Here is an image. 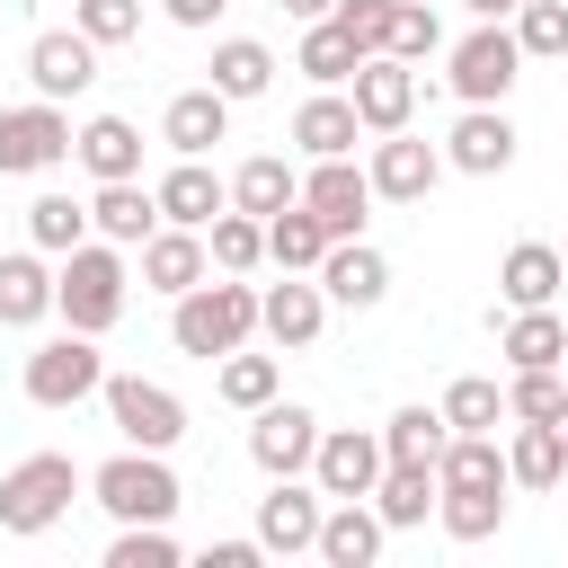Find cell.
<instances>
[{
    "instance_id": "obj_1",
    "label": "cell",
    "mask_w": 568,
    "mask_h": 568,
    "mask_svg": "<svg viewBox=\"0 0 568 568\" xmlns=\"http://www.w3.org/2000/svg\"><path fill=\"white\" fill-rule=\"evenodd\" d=\"M248 337H257V284H240V275H204L169 302V346L195 355V364H213Z\"/></svg>"
},
{
    "instance_id": "obj_2",
    "label": "cell",
    "mask_w": 568,
    "mask_h": 568,
    "mask_svg": "<svg viewBox=\"0 0 568 568\" xmlns=\"http://www.w3.org/2000/svg\"><path fill=\"white\" fill-rule=\"evenodd\" d=\"M124 293H133V266H124L115 240H80V248L53 257V311H62V328L106 337L124 320Z\"/></svg>"
},
{
    "instance_id": "obj_3",
    "label": "cell",
    "mask_w": 568,
    "mask_h": 568,
    "mask_svg": "<svg viewBox=\"0 0 568 568\" xmlns=\"http://www.w3.org/2000/svg\"><path fill=\"white\" fill-rule=\"evenodd\" d=\"M89 497H98L115 524H169V515L186 506L169 453H142V444H124L115 462H98V470H89Z\"/></svg>"
},
{
    "instance_id": "obj_4",
    "label": "cell",
    "mask_w": 568,
    "mask_h": 568,
    "mask_svg": "<svg viewBox=\"0 0 568 568\" xmlns=\"http://www.w3.org/2000/svg\"><path fill=\"white\" fill-rule=\"evenodd\" d=\"M71 497H80V462L71 453H27L18 470H0V532L36 541L71 515Z\"/></svg>"
},
{
    "instance_id": "obj_5",
    "label": "cell",
    "mask_w": 568,
    "mask_h": 568,
    "mask_svg": "<svg viewBox=\"0 0 568 568\" xmlns=\"http://www.w3.org/2000/svg\"><path fill=\"white\" fill-rule=\"evenodd\" d=\"M444 80H453L462 106H506V89L524 80V44H515V27H506V18H479V27L444 53Z\"/></svg>"
},
{
    "instance_id": "obj_6",
    "label": "cell",
    "mask_w": 568,
    "mask_h": 568,
    "mask_svg": "<svg viewBox=\"0 0 568 568\" xmlns=\"http://www.w3.org/2000/svg\"><path fill=\"white\" fill-rule=\"evenodd\" d=\"M27 399L36 408H80V399H98V382H106V355H98V337L89 328H62V337H44L36 355H27Z\"/></svg>"
},
{
    "instance_id": "obj_7",
    "label": "cell",
    "mask_w": 568,
    "mask_h": 568,
    "mask_svg": "<svg viewBox=\"0 0 568 568\" xmlns=\"http://www.w3.org/2000/svg\"><path fill=\"white\" fill-rule=\"evenodd\" d=\"M98 399H106V426H115L124 444H142V453H169V444L186 435V399H178L169 382L106 373V382H98Z\"/></svg>"
},
{
    "instance_id": "obj_8",
    "label": "cell",
    "mask_w": 568,
    "mask_h": 568,
    "mask_svg": "<svg viewBox=\"0 0 568 568\" xmlns=\"http://www.w3.org/2000/svg\"><path fill=\"white\" fill-rule=\"evenodd\" d=\"M71 160V115L53 98H27V106H0V178H44Z\"/></svg>"
},
{
    "instance_id": "obj_9",
    "label": "cell",
    "mask_w": 568,
    "mask_h": 568,
    "mask_svg": "<svg viewBox=\"0 0 568 568\" xmlns=\"http://www.w3.org/2000/svg\"><path fill=\"white\" fill-rule=\"evenodd\" d=\"M311 453H320V417H311L302 399H266V408H248V462H257L266 479L311 470Z\"/></svg>"
},
{
    "instance_id": "obj_10",
    "label": "cell",
    "mask_w": 568,
    "mask_h": 568,
    "mask_svg": "<svg viewBox=\"0 0 568 568\" xmlns=\"http://www.w3.org/2000/svg\"><path fill=\"white\" fill-rule=\"evenodd\" d=\"M320 515H328V497L311 488V470L275 479V488L257 497V550H266V559H302V550L320 541Z\"/></svg>"
},
{
    "instance_id": "obj_11",
    "label": "cell",
    "mask_w": 568,
    "mask_h": 568,
    "mask_svg": "<svg viewBox=\"0 0 568 568\" xmlns=\"http://www.w3.org/2000/svg\"><path fill=\"white\" fill-rule=\"evenodd\" d=\"M346 98H355V124H364V133H399V124L417 115V62H399V53H364L355 80H346Z\"/></svg>"
},
{
    "instance_id": "obj_12",
    "label": "cell",
    "mask_w": 568,
    "mask_h": 568,
    "mask_svg": "<svg viewBox=\"0 0 568 568\" xmlns=\"http://www.w3.org/2000/svg\"><path fill=\"white\" fill-rule=\"evenodd\" d=\"M364 178H373V195H382V204H426V195H435V178H444V151H435V142H417V133L399 124V133H373Z\"/></svg>"
},
{
    "instance_id": "obj_13",
    "label": "cell",
    "mask_w": 568,
    "mask_h": 568,
    "mask_svg": "<svg viewBox=\"0 0 568 568\" xmlns=\"http://www.w3.org/2000/svg\"><path fill=\"white\" fill-rule=\"evenodd\" d=\"M302 204L320 213V231H328V240H364L373 178L355 169V151H346V160H311V178H302Z\"/></svg>"
},
{
    "instance_id": "obj_14",
    "label": "cell",
    "mask_w": 568,
    "mask_h": 568,
    "mask_svg": "<svg viewBox=\"0 0 568 568\" xmlns=\"http://www.w3.org/2000/svg\"><path fill=\"white\" fill-rule=\"evenodd\" d=\"M382 435H364V426H320V453H311V488L320 497H373V479H382Z\"/></svg>"
},
{
    "instance_id": "obj_15",
    "label": "cell",
    "mask_w": 568,
    "mask_h": 568,
    "mask_svg": "<svg viewBox=\"0 0 568 568\" xmlns=\"http://www.w3.org/2000/svg\"><path fill=\"white\" fill-rule=\"evenodd\" d=\"M320 328H328V293H320V275H284V284L257 293V337H275L284 355L320 346Z\"/></svg>"
},
{
    "instance_id": "obj_16",
    "label": "cell",
    "mask_w": 568,
    "mask_h": 568,
    "mask_svg": "<svg viewBox=\"0 0 568 568\" xmlns=\"http://www.w3.org/2000/svg\"><path fill=\"white\" fill-rule=\"evenodd\" d=\"M444 169H462V178H506V169H515V124H506V106H462L453 133H444Z\"/></svg>"
},
{
    "instance_id": "obj_17",
    "label": "cell",
    "mask_w": 568,
    "mask_h": 568,
    "mask_svg": "<svg viewBox=\"0 0 568 568\" xmlns=\"http://www.w3.org/2000/svg\"><path fill=\"white\" fill-rule=\"evenodd\" d=\"M27 80H36V98H80L89 80H98V44L80 36V27H44L36 44H27Z\"/></svg>"
},
{
    "instance_id": "obj_18",
    "label": "cell",
    "mask_w": 568,
    "mask_h": 568,
    "mask_svg": "<svg viewBox=\"0 0 568 568\" xmlns=\"http://www.w3.org/2000/svg\"><path fill=\"white\" fill-rule=\"evenodd\" d=\"M311 275H320V293L346 302V311H373V302L390 293V257H382L373 240H328V257H320Z\"/></svg>"
},
{
    "instance_id": "obj_19",
    "label": "cell",
    "mask_w": 568,
    "mask_h": 568,
    "mask_svg": "<svg viewBox=\"0 0 568 568\" xmlns=\"http://www.w3.org/2000/svg\"><path fill=\"white\" fill-rule=\"evenodd\" d=\"M382 532H390V524L373 515V497H328L311 559H328V568H373V559H382Z\"/></svg>"
},
{
    "instance_id": "obj_20",
    "label": "cell",
    "mask_w": 568,
    "mask_h": 568,
    "mask_svg": "<svg viewBox=\"0 0 568 568\" xmlns=\"http://www.w3.org/2000/svg\"><path fill=\"white\" fill-rule=\"evenodd\" d=\"M222 133H231V98H222L213 80H204V89H178V98L160 106V142H169L178 160H204Z\"/></svg>"
},
{
    "instance_id": "obj_21",
    "label": "cell",
    "mask_w": 568,
    "mask_h": 568,
    "mask_svg": "<svg viewBox=\"0 0 568 568\" xmlns=\"http://www.w3.org/2000/svg\"><path fill=\"white\" fill-rule=\"evenodd\" d=\"M89 231L115 240V248H142V240L160 231V195H151L142 178H98V195H89Z\"/></svg>"
},
{
    "instance_id": "obj_22",
    "label": "cell",
    "mask_w": 568,
    "mask_h": 568,
    "mask_svg": "<svg viewBox=\"0 0 568 568\" xmlns=\"http://www.w3.org/2000/svg\"><path fill=\"white\" fill-rule=\"evenodd\" d=\"M213 275V257H204V231H186V222H160L151 240H142V293H186V284H204Z\"/></svg>"
},
{
    "instance_id": "obj_23",
    "label": "cell",
    "mask_w": 568,
    "mask_h": 568,
    "mask_svg": "<svg viewBox=\"0 0 568 568\" xmlns=\"http://www.w3.org/2000/svg\"><path fill=\"white\" fill-rule=\"evenodd\" d=\"M53 311V266L44 248H0V328H36Z\"/></svg>"
},
{
    "instance_id": "obj_24",
    "label": "cell",
    "mask_w": 568,
    "mask_h": 568,
    "mask_svg": "<svg viewBox=\"0 0 568 568\" xmlns=\"http://www.w3.org/2000/svg\"><path fill=\"white\" fill-rule=\"evenodd\" d=\"M293 142H302L311 160H346V151L364 142V124H355V98H337V89L302 98V106H293Z\"/></svg>"
},
{
    "instance_id": "obj_25",
    "label": "cell",
    "mask_w": 568,
    "mask_h": 568,
    "mask_svg": "<svg viewBox=\"0 0 568 568\" xmlns=\"http://www.w3.org/2000/svg\"><path fill=\"white\" fill-rule=\"evenodd\" d=\"M151 195H160V222H186V231H204V222L231 204V178H213L204 160H178V169H169Z\"/></svg>"
},
{
    "instance_id": "obj_26",
    "label": "cell",
    "mask_w": 568,
    "mask_h": 568,
    "mask_svg": "<svg viewBox=\"0 0 568 568\" xmlns=\"http://www.w3.org/2000/svg\"><path fill=\"white\" fill-rule=\"evenodd\" d=\"M559 284H568V266H559V248H550V240H515V248L497 257V293H506L515 311L559 302Z\"/></svg>"
},
{
    "instance_id": "obj_27",
    "label": "cell",
    "mask_w": 568,
    "mask_h": 568,
    "mask_svg": "<svg viewBox=\"0 0 568 568\" xmlns=\"http://www.w3.org/2000/svg\"><path fill=\"white\" fill-rule=\"evenodd\" d=\"M71 160H80L89 178H142V133H133L124 115H89V124L71 133Z\"/></svg>"
},
{
    "instance_id": "obj_28",
    "label": "cell",
    "mask_w": 568,
    "mask_h": 568,
    "mask_svg": "<svg viewBox=\"0 0 568 568\" xmlns=\"http://www.w3.org/2000/svg\"><path fill=\"white\" fill-rule=\"evenodd\" d=\"M320 257H328V231H320V213H311L302 195H293L284 213H266V266H275V275H311Z\"/></svg>"
},
{
    "instance_id": "obj_29",
    "label": "cell",
    "mask_w": 568,
    "mask_h": 568,
    "mask_svg": "<svg viewBox=\"0 0 568 568\" xmlns=\"http://www.w3.org/2000/svg\"><path fill=\"white\" fill-rule=\"evenodd\" d=\"M373 515H382L390 532L426 524V515H435V462H382V479H373Z\"/></svg>"
},
{
    "instance_id": "obj_30",
    "label": "cell",
    "mask_w": 568,
    "mask_h": 568,
    "mask_svg": "<svg viewBox=\"0 0 568 568\" xmlns=\"http://www.w3.org/2000/svg\"><path fill=\"white\" fill-rule=\"evenodd\" d=\"M293 195H302V169H293L284 151H257V160H240V169H231V204H240V213H257V222H266V213H284Z\"/></svg>"
},
{
    "instance_id": "obj_31",
    "label": "cell",
    "mask_w": 568,
    "mask_h": 568,
    "mask_svg": "<svg viewBox=\"0 0 568 568\" xmlns=\"http://www.w3.org/2000/svg\"><path fill=\"white\" fill-rule=\"evenodd\" d=\"M497 355H506L515 373H532V364H559V355H568V320H559L550 302H532V311H515V320L497 328Z\"/></svg>"
},
{
    "instance_id": "obj_32",
    "label": "cell",
    "mask_w": 568,
    "mask_h": 568,
    "mask_svg": "<svg viewBox=\"0 0 568 568\" xmlns=\"http://www.w3.org/2000/svg\"><path fill=\"white\" fill-rule=\"evenodd\" d=\"M506 479H515V488H559V479H568V426H524V417H515Z\"/></svg>"
},
{
    "instance_id": "obj_33",
    "label": "cell",
    "mask_w": 568,
    "mask_h": 568,
    "mask_svg": "<svg viewBox=\"0 0 568 568\" xmlns=\"http://www.w3.org/2000/svg\"><path fill=\"white\" fill-rule=\"evenodd\" d=\"M213 89H222L231 106L266 98V89H275V53H266L257 36H222V44H213Z\"/></svg>"
},
{
    "instance_id": "obj_34",
    "label": "cell",
    "mask_w": 568,
    "mask_h": 568,
    "mask_svg": "<svg viewBox=\"0 0 568 568\" xmlns=\"http://www.w3.org/2000/svg\"><path fill=\"white\" fill-rule=\"evenodd\" d=\"M204 257H213V275H248V266H266V222L240 213V204H222V213L204 222Z\"/></svg>"
},
{
    "instance_id": "obj_35",
    "label": "cell",
    "mask_w": 568,
    "mask_h": 568,
    "mask_svg": "<svg viewBox=\"0 0 568 568\" xmlns=\"http://www.w3.org/2000/svg\"><path fill=\"white\" fill-rule=\"evenodd\" d=\"M435 488H515L506 479V444L497 435H453L435 462Z\"/></svg>"
},
{
    "instance_id": "obj_36",
    "label": "cell",
    "mask_w": 568,
    "mask_h": 568,
    "mask_svg": "<svg viewBox=\"0 0 568 568\" xmlns=\"http://www.w3.org/2000/svg\"><path fill=\"white\" fill-rule=\"evenodd\" d=\"M355 62H364V53H355V36H346L337 18H311V27H302V53H293V71H311L320 89H346V80H355Z\"/></svg>"
},
{
    "instance_id": "obj_37",
    "label": "cell",
    "mask_w": 568,
    "mask_h": 568,
    "mask_svg": "<svg viewBox=\"0 0 568 568\" xmlns=\"http://www.w3.org/2000/svg\"><path fill=\"white\" fill-rule=\"evenodd\" d=\"M213 390H222L231 408H266V399L284 390V364H275V355H248V346H231V355H213Z\"/></svg>"
},
{
    "instance_id": "obj_38",
    "label": "cell",
    "mask_w": 568,
    "mask_h": 568,
    "mask_svg": "<svg viewBox=\"0 0 568 568\" xmlns=\"http://www.w3.org/2000/svg\"><path fill=\"white\" fill-rule=\"evenodd\" d=\"M444 444H453V426H444V408H426V399L390 408V426H382V453H390V462H444Z\"/></svg>"
},
{
    "instance_id": "obj_39",
    "label": "cell",
    "mask_w": 568,
    "mask_h": 568,
    "mask_svg": "<svg viewBox=\"0 0 568 568\" xmlns=\"http://www.w3.org/2000/svg\"><path fill=\"white\" fill-rule=\"evenodd\" d=\"M506 417H524V426H568V373H559V364L515 373V382H506Z\"/></svg>"
},
{
    "instance_id": "obj_40",
    "label": "cell",
    "mask_w": 568,
    "mask_h": 568,
    "mask_svg": "<svg viewBox=\"0 0 568 568\" xmlns=\"http://www.w3.org/2000/svg\"><path fill=\"white\" fill-rule=\"evenodd\" d=\"M435 408H444V426H453V435H497V426H506V390H497L488 373H462Z\"/></svg>"
},
{
    "instance_id": "obj_41",
    "label": "cell",
    "mask_w": 568,
    "mask_h": 568,
    "mask_svg": "<svg viewBox=\"0 0 568 568\" xmlns=\"http://www.w3.org/2000/svg\"><path fill=\"white\" fill-rule=\"evenodd\" d=\"M435 524L453 541H488L506 524V488H435Z\"/></svg>"
},
{
    "instance_id": "obj_42",
    "label": "cell",
    "mask_w": 568,
    "mask_h": 568,
    "mask_svg": "<svg viewBox=\"0 0 568 568\" xmlns=\"http://www.w3.org/2000/svg\"><path fill=\"white\" fill-rule=\"evenodd\" d=\"M27 240H36L44 257L80 248V240H89V204H80V195H36V204H27Z\"/></svg>"
},
{
    "instance_id": "obj_43",
    "label": "cell",
    "mask_w": 568,
    "mask_h": 568,
    "mask_svg": "<svg viewBox=\"0 0 568 568\" xmlns=\"http://www.w3.org/2000/svg\"><path fill=\"white\" fill-rule=\"evenodd\" d=\"M506 27H515V44H524V62H559V53H568V0H524Z\"/></svg>"
},
{
    "instance_id": "obj_44",
    "label": "cell",
    "mask_w": 568,
    "mask_h": 568,
    "mask_svg": "<svg viewBox=\"0 0 568 568\" xmlns=\"http://www.w3.org/2000/svg\"><path fill=\"white\" fill-rule=\"evenodd\" d=\"M106 568H178V532L169 524H115Z\"/></svg>"
},
{
    "instance_id": "obj_45",
    "label": "cell",
    "mask_w": 568,
    "mask_h": 568,
    "mask_svg": "<svg viewBox=\"0 0 568 568\" xmlns=\"http://www.w3.org/2000/svg\"><path fill=\"white\" fill-rule=\"evenodd\" d=\"M71 27L106 53V44H133L142 36V0H71Z\"/></svg>"
},
{
    "instance_id": "obj_46",
    "label": "cell",
    "mask_w": 568,
    "mask_h": 568,
    "mask_svg": "<svg viewBox=\"0 0 568 568\" xmlns=\"http://www.w3.org/2000/svg\"><path fill=\"white\" fill-rule=\"evenodd\" d=\"M382 53H399V62H426V53H444V18L426 9V0H399V18H390V44Z\"/></svg>"
},
{
    "instance_id": "obj_47",
    "label": "cell",
    "mask_w": 568,
    "mask_h": 568,
    "mask_svg": "<svg viewBox=\"0 0 568 568\" xmlns=\"http://www.w3.org/2000/svg\"><path fill=\"white\" fill-rule=\"evenodd\" d=\"M328 18L355 36V53H382V44H390V18H399V0H337Z\"/></svg>"
},
{
    "instance_id": "obj_48",
    "label": "cell",
    "mask_w": 568,
    "mask_h": 568,
    "mask_svg": "<svg viewBox=\"0 0 568 568\" xmlns=\"http://www.w3.org/2000/svg\"><path fill=\"white\" fill-rule=\"evenodd\" d=\"M160 9H169V27H186V36H204V27H213V18L231 9V0H160Z\"/></svg>"
},
{
    "instance_id": "obj_49",
    "label": "cell",
    "mask_w": 568,
    "mask_h": 568,
    "mask_svg": "<svg viewBox=\"0 0 568 568\" xmlns=\"http://www.w3.org/2000/svg\"><path fill=\"white\" fill-rule=\"evenodd\" d=\"M257 559H266V550H257V532H248V541H213V550H204V568H257Z\"/></svg>"
},
{
    "instance_id": "obj_50",
    "label": "cell",
    "mask_w": 568,
    "mask_h": 568,
    "mask_svg": "<svg viewBox=\"0 0 568 568\" xmlns=\"http://www.w3.org/2000/svg\"><path fill=\"white\" fill-rule=\"evenodd\" d=\"M275 9H284V18H302V27H311V18H328V9H337V0H275Z\"/></svg>"
},
{
    "instance_id": "obj_51",
    "label": "cell",
    "mask_w": 568,
    "mask_h": 568,
    "mask_svg": "<svg viewBox=\"0 0 568 568\" xmlns=\"http://www.w3.org/2000/svg\"><path fill=\"white\" fill-rule=\"evenodd\" d=\"M462 9H470V18H515L524 0H462Z\"/></svg>"
},
{
    "instance_id": "obj_52",
    "label": "cell",
    "mask_w": 568,
    "mask_h": 568,
    "mask_svg": "<svg viewBox=\"0 0 568 568\" xmlns=\"http://www.w3.org/2000/svg\"><path fill=\"white\" fill-rule=\"evenodd\" d=\"M559 266H568V248H559Z\"/></svg>"
}]
</instances>
